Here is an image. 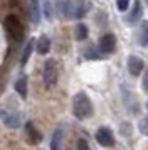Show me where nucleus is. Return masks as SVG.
Returning <instances> with one entry per match:
<instances>
[{"mask_svg": "<svg viewBox=\"0 0 148 150\" xmlns=\"http://www.w3.org/2000/svg\"><path fill=\"white\" fill-rule=\"evenodd\" d=\"M136 39H138V44L143 46V47H147L148 46V21L141 22L140 29H138V35H136Z\"/></svg>", "mask_w": 148, "mask_h": 150, "instance_id": "9d476101", "label": "nucleus"}, {"mask_svg": "<svg viewBox=\"0 0 148 150\" xmlns=\"http://www.w3.org/2000/svg\"><path fill=\"white\" fill-rule=\"evenodd\" d=\"M78 150H89V145L84 138H79L78 140Z\"/></svg>", "mask_w": 148, "mask_h": 150, "instance_id": "4be33fe9", "label": "nucleus"}, {"mask_svg": "<svg viewBox=\"0 0 148 150\" xmlns=\"http://www.w3.org/2000/svg\"><path fill=\"white\" fill-rule=\"evenodd\" d=\"M141 84H143V91H145V93H148V69H147V73H145V76H143V81H141Z\"/></svg>", "mask_w": 148, "mask_h": 150, "instance_id": "5701e85b", "label": "nucleus"}, {"mask_svg": "<svg viewBox=\"0 0 148 150\" xmlns=\"http://www.w3.org/2000/svg\"><path fill=\"white\" fill-rule=\"evenodd\" d=\"M25 135H27L29 143H32V145H37V143H40V140H42L40 132L34 127L32 122H25Z\"/></svg>", "mask_w": 148, "mask_h": 150, "instance_id": "6e6552de", "label": "nucleus"}, {"mask_svg": "<svg viewBox=\"0 0 148 150\" xmlns=\"http://www.w3.org/2000/svg\"><path fill=\"white\" fill-rule=\"evenodd\" d=\"M130 2L131 0H116V8L120 12H126L128 7H130Z\"/></svg>", "mask_w": 148, "mask_h": 150, "instance_id": "aec40b11", "label": "nucleus"}, {"mask_svg": "<svg viewBox=\"0 0 148 150\" xmlns=\"http://www.w3.org/2000/svg\"><path fill=\"white\" fill-rule=\"evenodd\" d=\"M34 44H35V39H30V41L25 44V47H24V52H22V57H20V66L24 68L27 62H29V59H30V54H32L34 51Z\"/></svg>", "mask_w": 148, "mask_h": 150, "instance_id": "ddd939ff", "label": "nucleus"}, {"mask_svg": "<svg viewBox=\"0 0 148 150\" xmlns=\"http://www.w3.org/2000/svg\"><path fill=\"white\" fill-rule=\"evenodd\" d=\"M73 111L78 120H86L93 115V103L84 91H79L73 100Z\"/></svg>", "mask_w": 148, "mask_h": 150, "instance_id": "f257e3e1", "label": "nucleus"}, {"mask_svg": "<svg viewBox=\"0 0 148 150\" xmlns=\"http://www.w3.org/2000/svg\"><path fill=\"white\" fill-rule=\"evenodd\" d=\"M89 10V5L84 2H74V19H82Z\"/></svg>", "mask_w": 148, "mask_h": 150, "instance_id": "dca6fc26", "label": "nucleus"}, {"mask_svg": "<svg viewBox=\"0 0 148 150\" xmlns=\"http://www.w3.org/2000/svg\"><path fill=\"white\" fill-rule=\"evenodd\" d=\"M98 49L101 51V54H111L114 49H116V37L114 34L108 32V34H103L98 41Z\"/></svg>", "mask_w": 148, "mask_h": 150, "instance_id": "20e7f679", "label": "nucleus"}, {"mask_svg": "<svg viewBox=\"0 0 148 150\" xmlns=\"http://www.w3.org/2000/svg\"><path fill=\"white\" fill-rule=\"evenodd\" d=\"M15 91L19 93L20 98H27V76L25 74H22L15 81Z\"/></svg>", "mask_w": 148, "mask_h": 150, "instance_id": "4468645a", "label": "nucleus"}, {"mask_svg": "<svg viewBox=\"0 0 148 150\" xmlns=\"http://www.w3.org/2000/svg\"><path fill=\"white\" fill-rule=\"evenodd\" d=\"M51 14H52V10H51V4H46V17L47 19H51Z\"/></svg>", "mask_w": 148, "mask_h": 150, "instance_id": "b1692460", "label": "nucleus"}, {"mask_svg": "<svg viewBox=\"0 0 148 150\" xmlns=\"http://www.w3.org/2000/svg\"><path fill=\"white\" fill-rule=\"evenodd\" d=\"M4 123L7 127H12V128H17L20 125V116L17 113H10V115H5L4 116Z\"/></svg>", "mask_w": 148, "mask_h": 150, "instance_id": "f3484780", "label": "nucleus"}, {"mask_svg": "<svg viewBox=\"0 0 148 150\" xmlns=\"http://www.w3.org/2000/svg\"><path fill=\"white\" fill-rule=\"evenodd\" d=\"M96 142L103 145V147H113L114 145V135L111 128L108 127H101V128L96 130Z\"/></svg>", "mask_w": 148, "mask_h": 150, "instance_id": "39448f33", "label": "nucleus"}, {"mask_svg": "<svg viewBox=\"0 0 148 150\" xmlns=\"http://www.w3.org/2000/svg\"><path fill=\"white\" fill-rule=\"evenodd\" d=\"M61 14L66 19H74V0H64L61 2Z\"/></svg>", "mask_w": 148, "mask_h": 150, "instance_id": "9b49d317", "label": "nucleus"}, {"mask_svg": "<svg viewBox=\"0 0 148 150\" xmlns=\"http://www.w3.org/2000/svg\"><path fill=\"white\" fill-rule=\"evenodd\" d=\"M61 142H62V127H57L54 130L52 137H51V145H49V150H59Z\"/></svg>", "mask_w": 148, "mask_h": 150, "instance_id": "f8f14e48", "label": "nucleus"}, {"mask_svg": "<svg viewBox=\"0 0 148 150\" xmlns=\"http://www.w3.org/2000/svg\"><path fill=\"white\" fill-rule=\"evenodd\" d=\"M147 108H148V103H147Z\"/></svg>", "mask_w": 148, "mask_h": 150, "instance_id": "393cba45", "label": "nucleus"}, {"mask_svg": "<svg viewBox=\"0 0 148 150\" xmlns=\"http://www.w3.org/2000/svg\"><path fill=\"white\" fill-rule=\"evenodd\" d=\"M86 56H87V59H103V54H101V51L94 47H91V49H87L86 51Z\"/></svg>", "mask_w": 148, "mask_h": 150, "instance_id": "6ab92c4d", "label": "nucleus"}, {"mask_svg": "<svg viewBox=\"0 0 148 150\" xmlns=\"http://www.w3.org/2000/svg\"><path fill=\"white\" fill-rule=\"evenodd\" d=\"M5 29L8 35L12 37L15 42H20L24 39V34H25V30H24V25H22V22L17 15H7L5 17Z\"/></svg>", "mask_w": 148, "mask_h": 150, "instance_id": "f03ea898", "label": "nucleus"}, {"mask_svg": "<svg viewBox=\"0 0 148 150\" xmlns=\"http://www.w3.org/2000/svg\"><path fill=\"white\" fill-rule=\"evenodd\" d=\"M147 4H148V0H147Z\"/></svg>", "mask_w": 148, "mask_h": 150, "instance_id": "a878e982", "label": "nucleus"}, {"mask_svg": "<svg viewBox=\"0 0 148 150\" xmlns=\"http://www.w3.org/2000/svg\"><path fill=\"white\" fill-rule=\"evenodd\" d=\"M141 15H143V5H141L140 0H136L133 4V7H131V10H130V14L126 15V22L130 25H135L141 19Z\"/></svg>", "mask_w": 148, "mask_h": 150, "instance_id": "0eeeda50", "label": "nucleus"}, {"mask_svg": "<svg viewBox=\"0 0 148 150\" xmlns=\"http://www.w3.org/2000/svg\"><path fill=\"white\" fill-rule=\"evenodd\" d=\"M145 69V62L138 56H130L128 57V71L131 76H140L141 71Z\"/></svg>", "mask_w": 148, "mask_h": 150, "instance_id": "423d86ee", "label": "nucleus"}, {"mask_svg": "<svg viewBox=\"0 0 148 150\" xmlns=\"http://www.w3.org/2000/svg\"><path fill=\"white\" fill-rule=\"evenodd\" d=\"M30 21H32V24H39L40 22L39 0H30Z\"/></svg>", "mask_w": 148, "mask_h": 150, "instance_id": "2eb2a0df", "label": "nucleus"}, {"mask_svg": "<svg viewBox=\"0 0 148 150\" xmlns=\"http://www.w3.org/2000/svg\"><path fill=\"white\" fill-rule=\"evenodd\" d=\"M35 49H37V54H40V56L49 54V51H51V39L47 35H40L39 39H37Z\"/></svg>", "mask_w": 148, "mask_h": 150, "instance_id": "1a4fd4ad", "label": "nucleus"}, {"mask_svg": "<svg viewBox=\"0 0 148 150\" xmlns=\"http://www.w3.org/2000/svg\"><path fill=\"white\" fill-rule=\"evenodd\" d=\"M138 130H140L143 135L148 137V116H145V118L140 122V125H138Z\"/></svg>", "mask_w": 148, "mask_h": 150, "instance_id": "412c9836", "label": "nucleus"}, {"mask_svg": "<svg viewBox=\"0 0 148 150\" xmlns=\"http://www.w3.org/2000/svg\"><path fill=\"white\" fill-rule=\"evenodd\" d=\"M57 64L54 59H47L46 64H44V71H42V79H44V84L46 86H54L57 83Z\"/></svg>", "mask_w": 148, "mask_h": 150, "instance_id": "7ed1b4c3", "label": "nucleus"}, {"mask_svg": "<svg viewBox=\"0 0 148 150\" xmlns=\"http://www.w3.org/2000/svg\"><path fill=\"white\" fill-rule=\"evenodd\" d=\"M74 30H76V32H74L76 41H84V39L87 37V34H89V32H87V25L86 24H78Z\"/></svg>", "mask_w": 148, "mask_h": 150, "instance_id": "a211bd4d", "label": "nucleus"}]
</instances>
